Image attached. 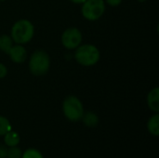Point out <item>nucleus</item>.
<instances>
[{
    "instance_id": "nucleus-21",
    "label": "nucleus",
    "mask_w": 159,
    "mask_h": 158,
    "mask_svg": "<svg viewBox=\"0 0 159 158\" xmlns=\"http://www.w3.org/2000/svg\"><path fill=\"white\" fill-rule=\"evenodd\" d=\"M3 1H6V0H0V2H3Z\"/></svg>"
},
{
    "instance_id": "nucleus-20",
    "label": "nucleus",
    "mask_w": 159,
    "mask_h": 158,
    "mask_svg": "<svg viewBox=\"0 0 159 158\" xmlns=\"http://www.w3.org/2000/svg\"><path fill=\"white\" fill-rule=\"evenodd\" d=\"M138 1H139L140 3H144V2H146L147 0H138Z\"/></svg>"
},
{
    "instance_id": "nucleus-2",
    "label": "nucleus",
    "mask_w": 159,
    "mask_h": 158,
    "mask_svg": "<svg viewBox=\"0 0 159 158\" xmlns=\"http://www.w3.org/2000/svg\"><path fill=\"white\" fill-rule=\"evenodd\" d=\"M101 58L99 48L91 44L80 45L75 48V59L77 63L85 67H90L95 65Z\"/></svg>"
},
{
    "instance_id": "nucleus-5",
    "label": "nucleus",
    "mask_w": 159,
    "mask_h": 158,
    "mask_svg": "<svg viewBox=\"0 0 159 158\" xmlns=\"http://www.w3.org/2000/svg\"><path fill=\"white\" fill-rule=\"evenodd\" d=\"M105 12L104 0H86L82 4V16L90 21L98 20Z\"/></svg>"
},
{
    "instance_id": "nucleus-12",
    "label": "nucleus",
    "mask_w": 159,
    "mask_h": 158,
    "mask_svg": "<svg viewBox=\"0 0 159 158\" xmlns=\"http://www.w3.org/2000/svg\"><path fill=\"white\" fill-rule=\"evenodd\" d=\"M13 45H14V42L10 35L8 34L0 35V50L1 51L7 54Z\"/></svg>"
},
{
    "instance_id": "nucleus-17",
    "label": "nucleus",
    "mask_w": 159,
    "mask_h": 158,
    "mask_svg": "<svg viewBox=\"0 0 159 158\" xmlns=\"http://www.w3.org/2000/svg\"><path fill=\"white\" fill-rule=\"evenodd\" d=\"M123 0H104L105 4L109 5L110 7H118Z\"/></svg>"
},
{
    "instance_id": "nucleus-4",
    "label": "nucleus",
    "mask_w": 159,
    "mask_h": 158,
    "mask_svg": "<svg viewBox=\"0 0 159 158\" xmlns=\"http://www.w3.org/2000/svg\"><path fill=\"white\" fill-rule=\"evenodd\" d=\"M62 113L66 119L71 122L81 120L85 110L82 102L75 96H67L62 102Z\"/></svg>"
},
{
    "instance_id": "nucleus-9",
    "label": "nucleus",
    "mask_w": 159,
    "mask_h": 158,
    "mask_svg": "<svg viewBox=\"0 0 159 158\" xmlns=\"http://www.w3.org/2000/svg\"><path fill=\"white\" fill-rule=\"evenodd\" d=\"M81 120L83 121L84 125L88 128H95L98 126L99 122H100V119H99V116L93 113V112H87V113H84Z\"/></svg>"
},
{
    "instance_id": "nucleus-3",
    "label": "nucleus",
    "mask_w": 159,
    "mask_h": 158,
    "mask_svg": "<svg viewBox=\"0 0 159 158\" xmlns=\"http://www.w3.org/2000/svg\"><path fill=\"white\" fill-rule=\"evenodd\" d=\"M30 73L34 76L45 75L50 67L49 55L42 49L35 50L30 57L28 63Z\"/></svg>"
},
{
    "instance_id": "nucleus-1",
    "label": "nucleus",
    "mask_w": 159,
    "mask_h": 158,
    "mask_svg": "<svg viewBox=\"0 0 159 158\" xmlns=\"http://www.w3.org/2000/svg\"><path fill=\"white\" fill-rule=\"evenodd\" d=\"M34 34V24L25 19L17 20L11 27L10 36L15 44L24 45L30 42Z\"/></svg>"
},
{
    "instance_id": "nucleus-10",
    "label": "nucleus",
    "mask_w": 159,
    "mask_h": 158,
    "mask_svg": "<svg viewBox=\"0 0 159 158\" xmlns=\"http://www.w3.org/2000/svg\"><path fill=\"white\" fill-rule=\"evenodd\" d=\"M147 129L150 134H152L155 137H157L159 135V115L158 113H156L154 115H152L148 122H147Z\"/></svg>"
},
{
    "instance_id": "nucleus-6",
    "label": "nucleus",
    "mask_w": 159,
    "mask_h": 158,
    "mask_svg": "<svg viewBox=\"0 0 159 158\" xmlns=\"http://www.w3.org/2000/svg\"><path fill=\"white\" fill-rule=\"evenodd\" d=\"M82 33L79 29L75 27H70L67 28L65 31H63L61 41L62 46L67 49H75L77 47H79L82 43Z\"/></svg>"
},
{
    "instance_id": "nucleus-19",
    "label": "nucleus",
    "mask_w": 159,
    "mask_h": 158,
    "mask_svg": "<svg viewBox=\"0 0 159 158\" xmlns=\"http://www.w3.org/2000/svg\"><path fill=\"white\" fill-rule=\"evenodd\" d=\"M72 3H74V4H83L86 0H70Z\"/></svg>"
},
{
    "instance_id": "nucleus-15",
    "label": "nucleus",
    "mask_w": 159,
    "mask_h": 158,
    "mask_svg": "<svg viewBox=\"0 0 159 158\" xmlns=\"http://www.w3.org/2000/svg\"><path fill=\"white\" fill-rule=\"evenodd\" d=\"M22 152L20 148L17 146L14 147H8L7 148V157L6 158H21Z\"/></svg>"
},
{
    "instance_id": "nucleus-14",
    "label": "nucleus",
    "mask_w": 159,
    "mask_h": 158,
    "mask_svg": "<svg viewBox=\"0 0 159 158\" xmlns=\"http://www.w3.org/2000/svg\"><path fill=\"white\" fill-rule=\"evenodd\" d=\"M21 158H44L43 155L41 154L40 151L34 149V148H29L27 150H25L22 153Z\"/></svg>"
},
{
    "instance_id": "nucleus-11",
    "label": "nucleus",
    "mask_w": 159,
    "mask_h": 158,
    "mask_svg": "<svg viewBox=\"0 0 159 158\" xmlns=\"http://www.w3.org/2000/svg\"><path fill=\"white\" fill-rule=\"evenodd\" d=\"M20 135L17 132L12 131V129L4 135V143L7 147L18 146V144L20 143Z\"/></svg>"
},
{
    "instance_id": "nucleus-8",
    "label": "nucleus",
    "mask_w": 159,
    "mask_h": 158,
    "mask_svg": "<svg viewBox=\"0 0 159 158\" xmlns=\"http://www.w3.org/2000/svg\"><path fill=\"white\" fill-rule=\"evenodd\" d=\"M147 105L154 113L159 112V88H152L147 95Z\"/></svg>"
},
{
    "instance_id": "nucleus-13",
    "label": "nucleus",
    "mask_w": 159,
    "mask_h": 158,
    "mask_svg": "<svg viewBox=\"0 0 159 158\" xmlns=\"http://www.w3.org/2000/svg\"><path fill=\"white\" fill-rule=\"evenodd\" d=\"M11 129H12V127H11L9 120L5 116L0 115V136H4L6 133H7Z\"/></svg>"
},
{
    "instance_id": "nucleus-16",
    "label": "nucleus",
    "mask_w": 159,
    "mask_h": 158,
    "mask_svg": "<svg viewBox=\"0 0 159 158\" xmlns=\"http://www.w3.org/2000/svg\"><path fill=\"white\" fill-rule=\"evenodd\" d=\"M7 74V66L3 63L0 62V79L6 77V75Z\"/></svg>"
},
{
    "instance_id": "nucleus-18",
    "label": "nucleus",
    "mask_w": 159,
    "mask_h": 158,
    "mask_svg": "<svg viewBox=\"0 0 159 158\" xmlns=\"http://www.w3.org/2000/svg\"><path fill=\"white\" fill-rule=\"evenodd\" d=\"M7 148L6 146L0 145V158L7 157Z\"/></svg>"
},
{
    "instance_id": "nucleus-7",
    "label": "nucleus",
    "mask_w": 159,
    "mask_h": 158,
    "mask_svg": "<svg viewBox=\"0 0 159 158\" xmlns=\"http://www.w3.org/2000/svg\"><path fill=\"white\" fill-rule=\"evenodd\" d=\"M10 60L15 63H22L25 61L27 57V50L23 47V45L15 44L11 47L8 53Z\"/></svg>"
}]
</instances>
